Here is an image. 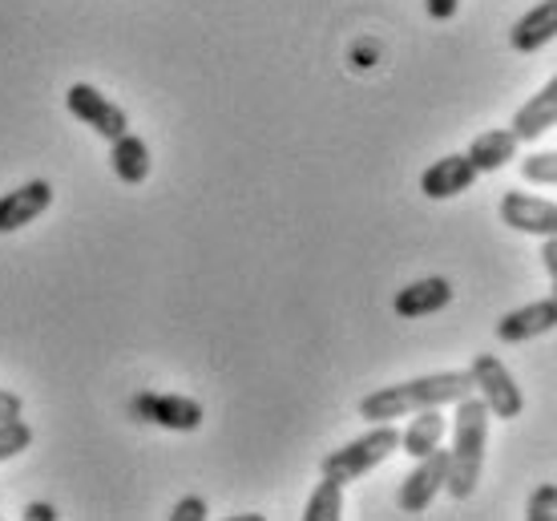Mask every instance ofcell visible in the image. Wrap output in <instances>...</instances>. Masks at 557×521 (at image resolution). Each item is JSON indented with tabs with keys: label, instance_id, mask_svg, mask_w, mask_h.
<instances>
[{
	"label": "cell",
	"instance_id": "cell-1",
	"mask_svg": "<svg viewBox=\"0 0 557 521\" xmlns=\"http://www.w3.org/2000/svg\"><path fill=\"white\" fill-rule=\"evenodd\" d=\"M473 393V376L469 372H432V376H417L405 384H388L376 388L360 400V417L368 424H384L396 417H412L420 409H445L457 405Z\"/></svg>",
	"mask_w": 557,
	"mask_h": 521
},
{
	"label": "cell",
	"instance_id": "cell-2",
	"mask_svg": "<svg viewBox=\"0 0 557 521\" xmlns=\"http://www.w3.org/2000/svg\"><path fill=\"white\" fill-rule=\"evenodd\" d=\"M485 445H488V409L481 396H465L457 400L453 412V449H448V481L445 489L453 501H469L481 485V469H485Z\"/></svg>",
	"mask_w": 557,
	"mask_h": 521
},
{
	"label": "cell",
	"instance_id": "cell-3",
	"mask_svg": "<svg viewBox=\"0 0 557 521\" xmlns=\"http://www.w3.org/2000/svg\"><path fill=\"white\" fill-rule=\"evenodd\" d=\"M400 449V429L392 421L384 424H372L363 437L348 441L344 449H335L323 457L320 473L323 477L339 481V485H351V481H360L363 473H372L376 466H384L392 452Z\"/></svg>",
	"mask_w": 557,
	"mask_h": 521
},
{
	"label": "cell",
	"instance_id": "cell-4",
	"mask_svg": "<svg viewBox=\"0 0 557 521\" xmlns=\"http://www.w3.org/2000/svg\"><path fill=\"white\" fill-rule=\"evenodd\" d=\"M469 376H473V393H481V400H485L488 417L517 421L525 412V393L517 388L513 372L493 352H476L473 364H469Z\"/></svg>",
	"mask_w": 557,
	"mask_h": 521
},
{
	"label": "cell",
	"instance_id": "cell-5",
	"mask_svg": "<svg viewBox=\"0 0 557 521\" xmlns=\"http://www.w3.org/2000/svg\"><path fill=\"white\" fill-rule=\"evenodd\" d=\"M129 417H138L146 424H158V429H170V433H198L207 412L195 396H178V393H138L129 400Z\"/></svg>",
	"mask_w": 557,
	"mask_h": 521
},
{
	"label": "cell",
	"instance_id": "cell-6",
	"mask_svg": "<svg viewBox=\"0 0 557 521\" xmlns=\"http://www.w3.org/2000/svg\"><path fill=\"white\" fill-rule=\"evenodd\" d=\"M65 110H70L82 126H89L98 138H106V141L122 138V134L129 129L126 110H122L117 101L106 98L98 85H85V82L70 85V89H65Z\"/></svg>",
	"mask_w": 557,
	"mask_h": 521
},
{
	"label": "cell",
	"instance_id": "cell-7",
	"mask_svg": "<svg viewBox=\"0 0 557 521\" xmlns=\"http://www.w3.org/2000/svg\"><path fill=\"white\" fill-rule=\"evenodd\" d=\"M448 481V449H436L417 457V469L400 481V494H396V506L400 513H424L432 506V497L445 489Z\"/></svg>",
	"mask_w": 557,
	"mask_h": 521
},
{
	"label": "cell",
	"instance_id": "cell-8",
	"mask_svg": "<svg viewBox=\"0 0 557 521\" xmlns=\"http://www.w3.org/2000/svg\"><path fill=\"white\" fill-rule=\"evenodd\" d=\"M502 223L521 231V235H557V202L537 195H525V190H505L502 198Z\"/></svg>",
	"mask_w": 557,
	"mask_h": 521
},
{
	"label": "cell",
	"instance_id": "cell-9",
	"mask_svg": "<svg viewBox=\"0 0 557 521\" xmlns=\"http://www.w3.org/2000/svg\"><path fill=\"white\" fill-rule=\"evenodd\" d=\"M49 207H53V186L45 178H33V183L0 195V235H13V231L28 226L33 219H41Z\"/></svg>",
	"mask_w": 557,
	"mask_h": 521
},
{
	"label": "cell",
	"instance_id": "cell-10",
	"mask_svg": "<svg viewBox=\"0 0 557 521\" xmlns=\"http://www.w3.org/2000/svg\"><path fill=\"white\" fill-rule=\"evenodd\" d=\"M557 327V299L545 296V299H533L525 308H513L509 315L497 320V339L502 344H525V339H537L545 332H554Z\"/></svg>",
	"mask_w": 557,
	"mask_h": 521
},
{
	"label": "cell",
	"instance_id": "cell-11",
	"mask_svg": "<svg viewBox=\"0 0 557 521\" xmlns=\"http://www.w3.org/2000/svg\"><path fill=\"white\" fill-rule=\"evenodd\" d=\"M473 183H476V166L469 162V154H445L420 174V195L445 202V198L465 195Z\"/></svg>",
	"mask_w": 557,
	"mask_h": 521
},
{
	"label": "cell",
	"instance_id": "cell-12",
	"mask_svg": "<svg viewBox=\"0 0 557 521\" xmlns=\"http://www.w3.org/2000/svg\"><path fill=\"white\" fill-rule=\"evenodd\" d=\"M448 303H453V283L445 275H429V280L400 287L396 299H392V311L400 320H420V315H432V311H445Z\"/></svg>",
	"mask_w": 557,
	"mask_h": 521
},
{
	"label": "cell",
	"instance_id": "cell-13",
	"mask_svg": "<svg viewBox=\"0 0 557 521\" xmlns=\"http://www.w3.org/2000/svg\"><path fill=\"white\" fill-rule=\"evenodd\" d=\"M549 41H557V0H542L530 13H521L509 28V45L517 53H537Z\"/></svg>",
	"mask_w": 557,
	"mask_h": 521
},
{
	"label": "cell",
	"instance_id": "cell-14",
	"mask_svg": "<svg viewBox=\"0 0 557 521\" xmlns=\"http://www.w3.org/2000/svg\"><path fill=\"white\" fill-rule=\"evenodd\" d=\"M554 126H557V73L513 113V122H509V129H513L521 141H537L545 129H554Z\"/></svg>",
	"mask_w": 557,
	"mask_h": 521
},
{
	"label": "cell",
	"instance_id": "cell-15",
	"mask_svg": "<svg viewBox=\"0 0 557 521\" xmlns=\"http://www.w3.org/2000/svg\"><path fill=\"white\" fill-rule=\"evenodd\" d=\"M517 146H521V138H517L513 129L497 126V129L476 134L473 146H469L465 154H469V162L476 166V174H497V170H505L517 158Z\"/></svg>",
	"mask_w": 557,
	"mask_h": 521
},
{
	"label": "cell",
	"instance_id": "cell-16",
	"mask_svg": "<svg viewBox=\"0 0 557 521\" xmlns=\"http://www.w3.org/2000/svg\"><path fill=\"white\" fill-rule=\"evenodd\" d=\"M110 166L113 174H117V183L126 186H141L146 178H150L153 170V158H150V146L138 138V134H122V138L110 141Z\"/></svg>",
	"mask_w": 557,
	"mask_h": 521
},
{
	"label": "cell",
	"instance_id": "cell-17",
	"mask_svg": "<svg viewBox=\"0 0 557 521\" xmlns=\"http://www.w3.org/2000/svg\"><path fill=\"white\" fill-rule=\"evenodd\" d=\"M445 433H448V421L441 417V409H420V412H412L408 429L400 433V449L417 461V457L436 449V445L445 441Z\"/></svg>",
	"mask_w": 557,
	"mask_h": 521
},
{
	"label": "cell",
	"instance_id": "cell-18",
	"mask_svg": "<svg viewBox=\"0 0 557 521\" xmlns=\"http://www.w3.org/2000/svg\"><path fill=\"white\" fill-rule=\"evenodd\" d=\"M344 518V485L332 477H323L311 497H307L304 521H339Z\"/></svg>",
	"mask_w": 557,
	"mask_h": 521
},
{
	"label": "cell",
	"instance_id": "cell-19",
	"mask_svg": "<svg viewBox=\"0 0 557 521\" xmlns=\"http://www.w3.org/2000/svg\"><path fill=\"white\" fill-rule=\"evenodd\" d=\"M25 449H33V424H25L21 417L13 421H0V466L21 457Z\"/></svg>",
	"mask_w": 557,
	"mask_h": 521
},
{
	"label": "cell",
	"instance_id": "cell-20",
	"mask_svg": "<svg viewBox=\"0 0 557 521\" xmlns=\"http://www.w3.org/2000/svg\"><path fill=\"white\" fill-rule=\"evenodd\" d=\"M521 178L533 186H557V150L521 158Z\"/></svg>",
	"mask_w": 557,
	"mask_h": 521
},
{
	"label": "cell",
	"instance_id": "cell-21",
	"mask_svg": "<svg viewBox=\"0 0 557 521\" xmlns=\"http://www.w3.org/2000/svg\"><path fill=\"white\" fill-rule=\"evenodd\" d=\"M557 518V485L545 481L530 494V506H525V521H554Z\"/></svg>",
	"mask_w": 557,
	"mask_h": 521
},
{
	"label": "cell",
	"instance_id": "cell-22",
	"mask_svg": "<svg viewBox=\"0 0 557 521\" xmlns=\"http://www.w3.org/2000/svg\"><path fill=\"white\" fill-rule=\"evenodd\" d=\"M207 518V501H202V497H182L178 506L170 509V521H202Z\"/></svg>",
	"mask_w": 557,
	"mask_h": 521
},
{
	"label": "cell",
	"instance_id": "cell-23",
	"mask_svg": "<svg viewBox=\"0 0 557 521\" xmlns=\"http://www.w3.org/2000/svg\"><path fill=\"white\" fill-rule=\"evenodd\" d=\"M21 412H25V400L16 393H9V388H0V421H13Z\"/></svg>",
	"mask_w": 557,
	"mask_h": 521
},
{
	"label": "cell",
	"instance_id": "cell-24",
	"mask_svg": "<svg viewBox=\"0 0 557 521\" xmlns=\"http://www.w3.org/2000/svg\"><path fill=\"white\" fill-rule=\"evenodd\" d=\"M424 9H429L432 21H453L460 9V0H424Z\"/></svg>",
	"mask_w": 557,
	"mask_h": 521
},
{
	"label": "cell",
	"instance_id": "cell-25",
	"mask_svg": "<svg viewBox=\"0 0 557 521\" xmlns=\"http://www.w3.org/2000/svg\"><path fill=\"white\" fill-rule=\"evenodd\" d=\"M21 518L25 521H57V509L49 506V501H28V506L21 509Z\"/></svg>",
	"mask_w": 557,
	"mask_h": 521
},
{
	"label": "cell",
	"instance_id": "cell-26",
	"mask_svg": "<svg viewBox=\"0 0 557 521\" xmlns=\"http://www.w3.org/2000/svg\"><path fill=\"white\" fill-rule=\"evenodd\" d=\"M542 263H545V271H549V280H557V235H549V239L542 243Z\"/></svg>",
	"mask_w": 557,
	"mask_h": 521
},
{
	"label": "cell",
	"instance_id": "cell-27",
	"mask_svg": "<svg viewBox=\"0 0 557 521\" xmlns=\"http://www.w3.org/2000/svg\"><path fill=\"white\" fill-rule=\"evenodd\" d=\"M549 296H554V299H557V280H554V291H549Z\"/></svg>",
	"mask_w": 557,
	"mask_h": 521
}]
</instances>
